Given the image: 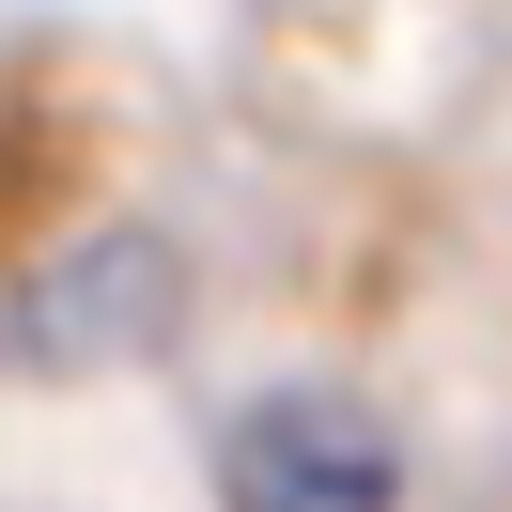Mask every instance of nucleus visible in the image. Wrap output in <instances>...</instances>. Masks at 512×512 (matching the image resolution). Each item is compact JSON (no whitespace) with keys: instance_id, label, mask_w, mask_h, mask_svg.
Instances as JSON below:
<instances>
[{"instance_id":"nucleus-1","label":"nucleus","mask_w":512,"mask_h":512,"mask_svg":"<svg viewBox=\"0 0 512 512\" xmlns=\"http://www.w3.org/2000/svg\"><path fill=\"white\" fill-rule=\"evenodd\" d=\"M218 497L233 512H404V450L342 388H264L218 435Z\"/></svg>"}]
</instances>
